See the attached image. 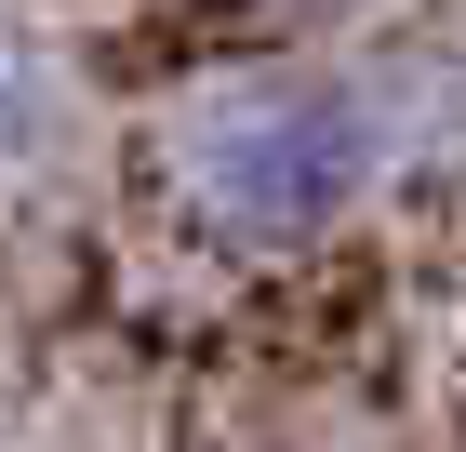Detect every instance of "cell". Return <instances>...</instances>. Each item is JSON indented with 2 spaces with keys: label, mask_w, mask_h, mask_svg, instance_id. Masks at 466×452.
<instances>
[{
  "label": "cell",
  "mask_w": 466,
  "mask_h": 452,
  "mask_svg": "<svg viewBox=\"0 0 466 452\" xmlns=\"http://www.w3.org/2000/svg\"><path fill=\"white\" fill-rule=\"evenodd\" d=\"M240 14H333V0H240Z\"/></svg>",
  "instance_id": "cell-3"
},
{
  "label": "cell",
  "mask_w": 466,
  "mask_h": 452,
  "mask_svg": "<svg viewBox=\"0 0 466 452\" xmlns=\"http://www.w3.org/2000/svg\"><path fill=\"white\" fill-rule=\"evenodd\" d=\"M40 134H54V80H40V54L0 40V146H40Z\"/></svg>",
  "instance_id": "cell-2"
},
{
  "label": "cell",
  "mask_w": 466,
  "mask_h": 452,
  "mask_svg": "<svg viewBox=\"0 0 466 452\" xmlns=\"http://www.w3.org/2000/svg\"><path fill=\"white\" fill-rule=\"evenodd\" d=\"M387 160H400L387 94L360 67H320V54L214 67L160 134V186L214 253H320L333 226H360Z\"/></svg>",
  "instance_id": "cell-1"
}]
</instances>
